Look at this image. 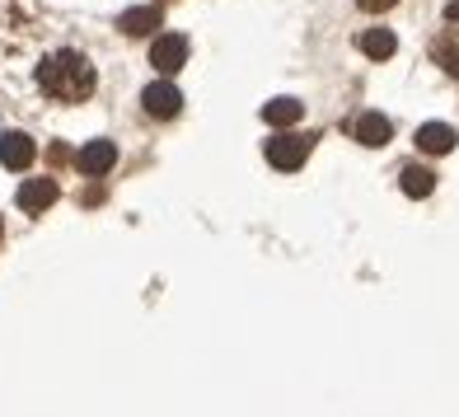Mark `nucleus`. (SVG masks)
Instances as JSON below:
<instances>
[{
	"instance_id": "nucleus-17",
	"label": "nucleus",
	"mask_w": 459,
	"mask_h": 417,
	"mask_svg": "<svg viewBox=\"0 0 459 417\" xmlns=\"http://www.w3.org/2000/svg\"><path fill=\"white\" fill-rule=\"evenodd\" d=\"M0 239H5V225H0Z\"/></svg>"
},
{
	"instance_id": "nucleus-11",
	"label": "nucleus",
	"mask_w": 459,
	"mask_h": 417,
	"mask_svg": "<svg viewBox=\"0 0 459 417\" xmlns=\"http://www.w3.org/2000/svg\"><path fill=\"white\" fill-rule=\"evenodd\" d=\"M300 117H305V103L300 99H273V103H263V122H267V127H296Z\"/></svg>"
},
{
	"instance_id": "nucleus-12",
	"label": "nucleus",
	"mask_w": 459,
	"mask_h": 417,
	"mask_svg": "<svg viewBox=\"0 0 459 417\" xmlns=\"http://www.w3.org/2000/svg\"><path fill=\"white\" fill-rule=\"evenodd\" d=\"M431 61H436V66H446V71L459 80V29H450V33L436 38V43H431Z\"/></svg>"
},
{
	"instance_id": "nucleus-4",
	"label": "nucleus",
	"mask_w": 459,
	"mask_h": 417,
	"mask_svg": "<svg viewBox=\"0 0 459 417\" xmlns=\"http://www.w3.org/2000/svg\"><path fill=\"white\" fill-rule=\"evenodd\" d=\"M75 164H80V174H90V178H103L117 164V145L113 141H90V145H80V155H75Z\"/></svg>"
},
{
	"instance_id": "nucleus-13",
	"label": "nucleus",
	"mask_w": 459,
	"mask_h": 417,
	"mask_svg": "<svg viewBox=\"0 0 459 417\" xmlns=\"http://www.w3.org/2000/svg\"><path fill=\"white\" fill-rule=\"evenodd\" d=\"M399 187H403L408 197H431L436 193V174L422 169V164H408V169L399 174Z\"/></svg>"
},
{
	"instance_id": "nucleus-15",
	"label": "nucleus",
	"mask_w": 459,
	"mask_h": 417,
	"mask_svg": "<svg viewBox=\"0 0 459 417\" xmlns=\"http://www.w3.org/2000/svg\"><path fill=\"white\" fill-rule=\"evenodd\" d=\"M357 5H361L366 14H380V10H389V5H399V0H357Z\"/></svg>"
},
{
	"instance_id": "nucleus-8",
	"label": "nucleus",
	"mask_w": 459,
	"mask_h": 417,
	"mask_svg": "<svg viewBox=\"0 0 459 417\" xmlns=\"http://www.w3.org/2000/svg\"><path fill=\"white\" fill-rule=\"evenodd\" d=\"M455 127H446V122H427V127H417V151L427 155H450L455 151Z\"/></svg>"
},
{
	"instance_id": "nucleus-2",
	"label": "nucleus",
	"mask_w": 459,
	"mask_h": 417,
	"mask_svg": "<svg viewBox=\"0 0 459 417\" xmlns=\"http://www.w3.org/2000/svg\"><path fill=\"white\" fill-rule=\"evenodd\" d=\"M309 151H315V136H290V132L281 127V136L267 141V164L290 174V169H300V164L309 160Z\"/></svg>"
},
{
	"instance_id": "nucleus-14",
	"label": "nucleus",
	"mask_w": 459,
	"mask_h": 417,
	"mask_svg": "<svg viewBox=\"0 0 459 417\" xmlns=\"http://www.w3.org/2000/svg\"><path fill=\"white\" fill-rule=\"evenodd\" d=\"M394 48H399V38H394L389 29H366V33H361V52L375 56V61H389Z\"/></svg>"
},
{
	"instance_id": "nucleus-9",
	"label": "nucleus",
	"mask_w": 459,
	"mask_h": 417,
	"mask_svg": "<svg viewBox=\"0 0 459 417\" xmlns=\"http://www.w3.org/2000/svg\"><path fill=\"white\" fill-rule=\"evenodd\" d=\"M351 136H357L361 145H389V136H394V127H389V117H380V113H361L357 122H351Z\"/></svg>"
},
{
	"instance_id": "nucleus-16",
	"label": "nucleus",
	"mask_w": 459,
	"mask_h": 417,
	"mask_svg": "<svg viewBox=\"0 0 459 417\" xmlns=\"http://www.w3.org/2000/svg\"><path fill=\"white\" fill-rule=\"evenodd\" d=\"M446 19H450V24H459V0H450V5H446Z\"/></svg>"
},
{
	"instance_id": "nucleus-5",
	"label": "nucleus",
	"mask_w": 459,
	"mask_h": 417,
	"mask_svg": "<svg viewBox=\"0 0 459 417\" xmlns=\"http://www.w3.org/2000/svg\"><path fill=\"white\" fill-rule=\"evenodd\" d=\"M33 160H38V145H33V136H24V132H5V136H0V164H5V169L24 174Z\"/></svg>"
},
{
	"instance_id": "nucleus-6",
	"label": "nucleus",
	"mask_w": 459,
	"mask_h": 417,
	"mask_svg": "<svg viewBox=\"0 0 459 417\" xmlns=\"http://www.w3.org/2000/svg\"><path fill=\"white\" fill-rule=\"evenodd\" d=\"M141 109L151 113V117H178V109H183V94H178V85H169V80H160V85H145V94H141Z\"/></svg>"
},
{
	"instance_id": "nucleus-10",
	"label": "nucleus",
	"mask_w": 459,
	"mask_h": 417,
	"mask_svg": "<svg viewBox=\"0 0 459 417\" xmlns=\"http://www.w3.org/2000/svg\"><path fill=\"white\" fill-rule=\"evenodd\" d=\"M117 29H122V33H132V38H151V33L160 29V5H136V10H122Z\"/></svg>"
},
{
	"instance_id": "nucleus-3",
	"label": "nucleus",
	"mask_w": 459,
	"mask_h": 417,
	"mask_svg": "<svg viewBox=\"0 0 459 417\" xmlns=\"http://www.w3.org/2000/svg\"><path fill=\"white\" fill-rule=\"evenodd\" d=\"M183 61H187V38H183V33H160L155 43H151V66H155L160 75L183 71Z\"/></svg>"
},
{
	"instance_id": "nucleus-1",
	"label": "nucleus",
	"mask_w": 459,
	"mask_h": 417,
	"mask_svg": "<svg viewBox=\"0 0 459 417\" xmlns=\"http://www.w3.org/2000/svg\"><path fill=\"white\" fill-rule=\"evenodd\" d=\"M38 85H43V94L56 99V103H85L94 94V66H90L85 52L61 48V52L43 56V66H38Z\"/></svg>"
},
{
	"instance_id": "nucleus-7",
	"label": "nucleus",
	"mask_w": 459,
	"mask_h": 417,
	"mask_svg": "<svg viewBox=\"0 0 459 417\" xmlns=\"http://www.w3.org/2000/svg\"><path fill=\"white\" fill-rule=\"evenodd\" d=\"M19 212H29V216H43L48 206L56 202V183L52 178H29V183H19Z\"/></svg>"
}]
</instances>
